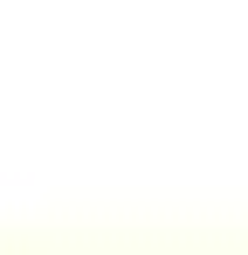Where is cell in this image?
Masks as SVG:
<instances>
[]
</instances>
